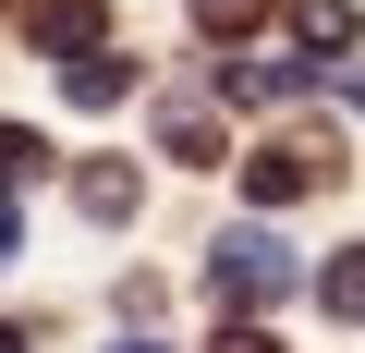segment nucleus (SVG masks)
Returning a JSON list of instances; mask_svg holds the SVG:
<instances>
[{"instance_id": "13", "label": "nucleus", "mask_w": 365, "mask_h": 353, "mask_svg": "<svg viewBox=\"0 0 365 353\" xmlns=\"http://www.w3.org/2000/svg\"><path fill=\"white\" fill-rule=\"evenodd\" d=\"M0 353H25V329H0Z\"/></svg>"}, {"instance_id": "8", "label": "nucleus", "mask_w": 365, "mask_h": 353, "mask_svg": "<svg viewBox=\"0 0 365 353\" xmlns=\"http://www.w3.org/2000/svg\"><path fill=\"white\" fill-rule=\"evenodd\" d=\"M317 305H329V317H365V256H329V268H317Z\"/></svg>"}, {"instance_id": "14", "label": "nucleus", "mask_w": 365, "mask_h": 353, "mask_svg": "<svg viewBox=\"0 0 365 353\" xmlns=\"http://www.w3.org/2000/svg\"><path fill=\"white\" fill-rule=\"evenodd\" d=\"M110 353H158V341H110Z\"/></svg>"}, {"instance_id": "3", "label": "nucleus", "mask_w": 365, "mask_h": 353, "mask_svg": "<svg viewBox=\"0 0 365 353\" xmlns=\"http://www.w3.org/2000/svg\"><path fill=\"white\" fill-rule=\"evenodd\" d=\"M73 208H86V220H134V170H122V158H86V170H73Z\"/></svg>"}, {"instance_id": "4", "label": "nucleus", "mask_w": 365, "mask_h": 353, "mask_svg": "<svg viewBox=\"0 0 365 353\" xmlns=\"http://www.w3.org/2000/svg\"><path fill=\"white\" fill-rule=\"evenodd\" d=\"M158 146H170L182 170H207V158H220V122H207V110H158Z\"/></svg>"}, {"instance_id": "9", "label": "nucleus", "mask_w": 365, "mask_h": 353, "mask_svg": "<svg viewBox=\"0 0 365 353\" xmlns=\"http://www.w3.org/2000/svg\"><path fill=\"white\" fill-rule=\"evenodd\" d=\"M292 25H304V49H353V37H365V25L341 13V0H304V13H292Z\"/></svg>"}, {"instance_id": "5", "label": "nucleus", "mask_w": 365, "mask_h": 353, "mask_svg": "<svg viewBox=\"0 0 365 353\" xmlns=\"http://www.w3.org/2000/svg\"><path fill=\"white\" fill-rule=\"evenodd\" d=\"M37 49H98V0H37Z\"/></svg>"}, {"instance_id": "12", "label": "nucleus", "mask_w": 365, "mask_h": 353, "mask_svg": "<svg viewBox=\"0 0 365 353\" xmlns=\"http://www.w3.org/2000/svg\"><path fill=\"white\" fill-rule=\"evenodd\" d=\"M25 256V220H13V195H0V268H13Z\"/></svg>"}, {"instance_id": "1", "label": "nucleus", "mask_w": 365, "mask_h": 353, "mask_svg": "<svg viewBox=\"0 0 365 353\" xmlns=\"http://www.w3.org/2000/svg\"><path fill=\"white\" fill-rule=\"evenodd\" d=\"M207 292H220V305H244V317H256V305H280V292H292V256H280V244H268V232H232V244H220V256H207Z\"/></svg>"}, {"instance_id": "6", "label": "nucleus", "mask_w": 365, "mask_h": 353, "mask_svg": "<svg viewBox=\"0 0 365 353\" xmlns=\"http://www.w3.org/2000/svg\"><path fill=\"white\" fill-rule=\"evenodd\" d=\"M61 98H73V110H110V98H134V61H73Z\"/></svg>"}, {"instance_id": "10", "label": "nucleus", "mask_w": 365, "mask_h": 353, "mask_svg": "<svg viewBox=\"0 0 365 353\" xmlns=\"http://www.w3.org/2000/svg\"><path fill=\"white\" fill-rule=\"evenodd\" d=\"M0 183H37V134L25 122H0Z\"/></svg>"}, {"instance_id": "7", "label": "nucleus", "mask_w": 365, "mask_h": 353, "mask_svg": "<svg viewBox=\"0 0 365 353\" xmlns=\"http://www.w3.org/2000/svg\"><path fill=\"white\" fill-rule=\"evenodd\" d=\"M182 13H195V25L220 37V49H244V37L268 25V0H182Z\"/></svg>"}, {"instance_id": "2", "label": "nucleus", "mask_w": 365, "mask_h": 353, "mask_svg": "<svg viewBox=\"0 0 365 353\" xmlns=\"http://www.w3.org/2000/svg\"><path fill=\"white\" fill-rule=\"evenodd\" d=\"M304 183H317V158H292V146H268V158H244V195H256V208H292Z\"/></svg>"}, {"instance_id": "11", "label": "nucleus", "mask_w": 365, "mask_h": 353, "mask_svg": "<svg viewBox=\"0 0 365 353\" xmlns=\"http://www.w3.org/2000/svg\"><path fill=\"white\" fill-rule=\"evenodd\" d=\"M220 353H280V341H268V329L244 317V329H220Z\"/></svg>"}]
</instances>
